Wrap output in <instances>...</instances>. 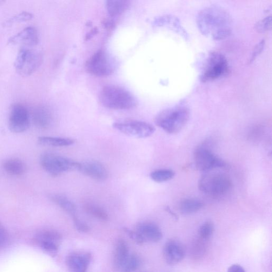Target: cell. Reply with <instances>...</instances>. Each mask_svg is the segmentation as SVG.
Listing matches in <instances>:
<instances>
[{"mask_svg": "<svg viewBox=\"0 0 272 272\" xmlns=\"http://www.w3.org/2000/svg\"><path fill=\"white\" fill-rule=\"evenodd\" d=\"M196 21L202 34L214 40H222L231 34L232 17L222 6L213 5L204 8L198 13Z\"/></svg>", "mask_w": 272, "mask_h": 272, "instance_id": "6da1fadb", "label": "cell"}, {"mask_svg": "<svg viewBox=\"0 0 272 272\" xmlns=\"http://www.w3.org/2000/svg\"><path fill=\"white\" fill-rule=\"evenodd\" d=\"M190 111L184 101L175 107L165 109L156 116L155 124L170 134L180 132L189 120Z\"/></svg>", "mask_w": 272, "mask_h": 272, "instance_id": "7a4b0ae2", "label": "cell"}, {"mask_svg": "<svg viewBox=\"0 0 272 272\" xmlns=\"http://www.w3.org/2000/svg\"><path fill=\"white\" fill-rule=\"evenodd\" d=\"M99 99L105 107L114 110H129L137 104V99L130 92L115 85L104 86Z\"/></svg>", "mask_w": 272, "mask_h": 272, "instance_id": "3957f363", "label": "cell"}, {"mask_svg": "<svg viewBox=\"0 0 272 272\" xmlns=\"http://www.w3.org/2000/svg\"><path fill=\"white\" fill-rule=\"evenodd\" d=\"M232 187L230 177L222 172H209L198 181V188L202 192L212 197H221L228 194Z\"/></svg>", "mask_w": 272, "mask_h": 272, "instance_id": "277c9868", "label": "cell"}, {"mask_svg": "<svg viewBox=\"0 0 272 272\" xmlns=\"http://www.w3.org/2000/svg\"><path fill=\"white\" fill-rule=\"evenodd\" d=\"M43 56L38 50L31 48L24 47L18 53L15 62V68L19 75L30 76L42 64Z\"/></svg>", "mask_w": 272, "mask_h": 272, "instance_id": "5b68a950", "label": "cell"}, {"mask_svg": "<svg viewBox=\"0 0 272 272\" xmlns=\"http://www.w3.org/2000/svg\"><path fill=\"white\" fill-rule=\"evenodd\" d=\"M229 66L225 57L218 52H212L206 61L201 75L204 83L213 81L228 74Z\"/></svg>", "mask_w": 272, "mask_h": 272, "instance_id": "8992f818", "label": "cell"}, {"mask_svg": "<svg viewBox=\"0 0 272 272\" xmlns=\"http://www.w3.org/2000/svg\"><path fill=\"white\" fill-rule=\"evenodd\" d=\"M43 168L53 177H58L66 172L79 170L80 163L71 159L53 153H45L41 158Z\"/></svg>", "mask_w": 272, "mask_h": 272, "instance_id": "52a82bcc", "label": "cell"}, {"mask_svg": "<svg viewBox=\"0 0 272 272\" xmlns=\"http://www.w3.org/2000/svg\"><path fill=\"white\" fill-rule=\"evenodd\" d=\"M116 65L115 60L103 50L95 53L86 64L88 71L98 77H107L114 74Z\"/></svg>", "mask_w": 272, "mask_h": 272, "instance_id": "ba28073f", "label": "cell"}, {"mask_svg": "<svg viewBox=\"0 0 272 272\" xmlns=\"http://www.w3.org/2000/svg\"><path fill=\"white\" fill-rule=\"evenodd\" d=\"M194 160L196 168L201 171L208 172L217 168H228L226 162L216 156L209 149L204 147H198L196 149Z\"/></svg>", "mask_w": 272, "mask_h": 272, "instance_id": "9c48e42d", "label": "cell"}, {"mask_svg": "<svg viewBox=\"0 0 272 272\" xmlns=\"http://www.w3.org/2000/svg\"><path fill=\"white\" fill-rule=\"evenodd\" d=\"M114 127L122 133L137 138H147L154 133L155 129L151 124L138 121H124L117 122Z\"/></svg>", "mask_w": 272, "mask_h": 272, "instance_id": "30bf717a", "label": "cell"}, {"mask_svg": "<svg viewBox=\"0 0 272 272\" xmlns=\"http://www.w3.org/2000/svg\"><path fill=\"white\" fill-rule=\"evenodd\" d=\"M9 128L14 133H22L30 126V113L22 104L16 103L10 108L9 116Z\"/></svg>", "mask_w": 272, "mask_h": 272, "instance_id": "8fae6325", "label": "cell"}, {"mask_svg": "<svg viewBox=\"0 0 272 272\" xmlns=\"http://www.w3.org/2000/svg\"><path fill=\"white\" fill-rule=\"evenodd\" d=\"M62 236L55 230H44L36 235V242L46 254L55 257L57 255Z\"/></svg>", "mask_w": 272, "mask_h": 272, "instance_id": "7c38bea8", "label": "cell"}, {"mask_svg": "<svg viewBox=\"0 0 272 272\" xmlns=\"http://www.w3.org/2000/svg\"><path fill=\"white\" fill-rule=\"evenodd\" d=\"M163 255L168 264L175 265L183 260L185 256V249L181 242L172 240L165 244Z\"/></svg>", "mask_w": 272, "mask_h": 272, "instance_id": "4fadbf2b", "label": "cell"}, {"mask_svg": "<svg viewBox=\"0 0 272 272\" xmlns=\"http://www.w3.org/2000/svg\"><path fill=\"white\" fill-rule=\"evenodd\" d=\"M39 38L37 30L34 27H28L11 37L8 44L22 45L23 47H34L38 44Z\"/></svg>", "mask_w": 272, "mask_h": 272, "instance_id": "5bb4252c", "label": "cell"}, {"mask_svg": "<svg viewBox=\"0 0 272 272\" xmlns=\"http://www.w3.org/2000/svg\"><path fill=\"white\" fill-rule=\"evenodd\" d=\"M84 175L94 180L103 181L108 177L107 169L100 162L97 161H89L80 163L79 170Z\"/></svg>", "mask_w": 272, "mask_h": 272, "instance_id": "9a60e30c", "label": "cell"}, {"mask_svg": "<svg viewBox=\"0 0 272 272\" xmlns=\"http://www.w3.org/2000/svg\"><path fill=\"white\" fill-rule=\"evenodd\" d=\"M91 259L89 253H74L66 258L65 263L71 272H86Z\"/></svg>", "mask_w": 272, "mask_h": 272, "instance_id": "2e32d148", "label": "cell"}, {"mask_svg": "<svg viewBox=\"0 0 272 272\" xmlns=\"http://www.w3.org/2000/svg\"><path fill=\"white\" fill-rule=\"evenodd\" d=\"M136 231L146 242H157L162 238V232L156 224L149 222L139 223L137 225Z\"/></svg>", "mask_w": 272, "mask_h": 272, "instance_id": "e0dca14e", "label": "cell"}, {"mask_svg": "<svg viewBox=\"0 0 272 272\" xmlns=\"http://www.w3.org/2000/svg\"><path fill=\"white\" fill-rule=\"evenodd\" d=\"M32 118L36 127L41 129H48L54 122L52 112L44 106H40L34 111Z\"/></svg>", "mask_w": 272, "mask_h": 272, "instance_id": "ac0fdd59", "label": "cell"}, {"mask_svg": "<svg viewBox=\"0 0 272 272\" xmlns=\"http://www.w3.org/2000/svg\"><path fill=\"white\" fill-rule=\"evenodd\" d=\"M129 256V247L127 242L121 239L116 244L113 265L117 270H121Z\"/></svg>", "mask_w": 272, "mask_h": 272, "instance_id": "d6986e66", "label": "cell"}, {"mask_svg": "<svg viewBox=\"0 0 272 272\" xmlns=\"http://www.w3.org/2000/svg\"><path fill=\"white\" fill-rule=\"evenodd\" d=\"M155 24L157 26L168 25L171 28L181 35L185 39H188V35L183 29L179 19L175 16L167 15L158 18L155 21Z\"/></svg>", "mask_w": 272, "mask_h": 272, "instance_id": "ffe728a7", "label": "cell"}, {"mask_svg": "<svg viewBox=\"0 0 272 272\" xmlns=\"http://www.w3.org/2000/svg\"><path fill=\"white\" fill-rule=\"evenodd\" d=\"M3 168L8 174L14 176H22L26 171L25 163L18 158H12L3 163Z\"/></svg>", "mask_w": 272, "mask_h": 272, "instance_id": "44dd1931", "label": "cell"}, {"mask_svg": "<svg viewBox=\"0 0 272 272\" xmlns=\"http://www.w3.org/2000/svg\"><path fill=\"white\" fill-rule=\"evenodd\" d=\"M38 142L39 144L51 147H64L74 144L75 141L69 138L42 136L38 138Z\"/></svg>", "mask_w": 272, "mask_h": 272, "instance_id": "7402d4cb", "label": "cell"}, {"mask_svg": "<svg viewBox=\"0 0 272 272\" xmlns=\"http://www.w3.org/2000/svg\"><path fill=\"white\" fill-rule=\"evenodd\" d=\"M129 6V1L124 0H110L106 3L109 15L112 17L121 15Z\"/></svg>", "mask_w": 272, "mask_h": 272, "instance_id": "603a6c76", "label": "cell"}, {"mask_svg": "<svg viewBox=\"0 0 272 272\" xmlns=\"http://www.w3.org/2000/svg\"><path fill=\"white\" fill-rule=\"evenodd\" d=\"M51 200L63 210L67 212L71 216L76 215L77 207L75 204L69 198L61 195H54L51 197Z\"/></svg>", "mask_w": 272, "mask_h": 272, "instance_id": "cb8c5ba5", "label": "cell"}, {"mask_svg": "<svg viewBox=\"0 0 272 272\" xmlns=\"http://www.w3.org/2000/svg\"><path fill=\"white\" fill-rule=\"evenodd\" d=\"M203 207L204 204L201 201L196 199L188 198L181 202L179 209L183 214H191L196 213Z\"/></svg>", "mask_w": 272, "mask_h": 272, "instance_id": "d4e9b609", "label": "cell"}, {"mask_svg": "<svg viewBox=\"0 0 272 272\" xmlns=\"http://www.w3.org/2000/svg\"><path fill=\"white\" fill-rule=\"evenodd\" d=\"M83 208L86 213L99 220H108L109 215L107 212L99 206L92 203H86L84 204Z\"/></svg>", "mask_w": 272, "mask_h": 272, "instance_id": "484cf974", "label": "cell"}, {"mask_svg": "<svg viewBox=\"0 0 272 272\" xmlns=\"http://www.w3.org/2000/svg\"><path fill=\"white\" fill-rule=\"evenodd\" d=\"M175 172L170 169H160L151 172V178L156 182L161 183L168 181L173 179Z\"/></svg>", "mask_w": 272, "mask_h": 272, "instance_id": "4316f807", "label": "cell"}, {"mask_svg": "<svg viewBox=\"0 0 272 272\" xmlns=\"http://www.w3.org/2000/svg\"><path fill=\"white\" fill-rule=\"evenodd\" d=\"M214 232V226L213 223L207 221L203 223L198 230V238L205 242H209Z\"/></svg>", "mask_w": 272, "mask_h": 272, "instance_id": "83f0119b", "label": "cell"}, {"mask_svg": "<svg viewBox=\"0 0 272 272\" xmlns=\"http://www.w3.org/2000/svg\"><path fill=\"white\" fill-rule=\"evenodd\" d=\"M140 265V258L136 254H132L129 256L121 270L122 272H134Z\"/></svg>", "mask_w": 272, "mask_h": 272, "instance_id": "f1b7e54d", "label": "cell"}, {"mask_svg": "<svg viewBox=\"0 0 272 272\" xmlns=\"http://www.w3.org/2000/svg\"><path fill=\"white\" fill-rule=\"evenodd\" d=\"M33 18V15L31 13L24 11L19 14L12 17L7 21L4 24V26H10L17 23L26 22L30 21Z\"/></svg>", "mask_w": 272, "mask_h": 272, "instance_id": "f546056e", "label": "cell"}, {"mask_svg": "<svg viewBox=\"0 0 272 272\" xmlns=\"http://www.w3.org/2000/svg\"><path fill=\"white\" fill-rule=\"evenodd\" d=\"M272 17L271 16L261 20L255 25V30L258 32L263 33L271 30Z\"/></svg>", "mask_w": 272, "mask_h": 272, "instance_id": "4dcf8cb0", "label": "cell"}, {"mask_svg": "<svg viewBox=\"0 0 272 272\" xmlns=\"http://www.w3.org/2000/svg\"><path fill=\"white\" fill-rule=\"evenodd\" d=\"M123 230L137 244L143 245L145 242L144 239L137 231L131 230L127 228H124Z\"/></svg>", "mask_w": 272, "mask_h": 272, "instance_id": "1f68e13d", "label": "cell"}, {"mask_svg": "<svg viewBox=\"0 0 272 272\" xmlns=\"http://www.w3.org/2000/svg\"><path fill=\"white\" fill-rule=\"evenodd\" d=\"M265 45V41L264 39H262L260 42H259L254 48L253 53H252L251 56L249 60L250 63H253L257 58L260 56L263 52L264 46Z\"/></svg>", "mask_w": 272, "mask_h": 272, "instance_id": "d6a6232c", "label": "cell"}, {"mask_svg": "<svg viewBox=\"0 0 272 272\" xmlns=\"http://www.w3.org/2000/svg\"><path fill=\"white\" fill-rule=\"evenodd\" d=\"M72 218L78 231L83 232V233H88L90 231V228L87 224L79 220L77 215L72 216Z\"/></svg>", "mask_w": 272, "mask_h": 272, "instance_id": "836d02e7", "label": "cell"}, {"mask_svg": "<svg viewBox=\"0 0 272 272\" xmlns=\"http://www.w3.org/2000/svg\"><path fill=\"white\" fill-rule=\"evenodd\" d=\"M7 238V232L3 226V225L0 223V246H1L6 242Z\"/></svg>", "mask_w": 272, "mask_h": 272, "instance_id": "e575fe53", "label": "cell"}, {"mask_svg": "<svg viewBox=\"0 0 272 272\" xmlns=\"http://www.w3.org/2000/svg\"><path fill=\"white\" fill-rule=\"evenodd\" d=\"M228 272H245L243 268L240 265H232L228 269Z\"/></svg>", "mask_w": 272, "mask_h": 272, "instance_id": "d590c367", "label": "cell"}, {"mask_svg": "<svg viewBox=\"0 0 272 272\" xmlns=\"http://www.w3.org/2000/svg\"><path fill=\"white\" fill-rule=\"evenodd\" d=\"M166 211H167L169 213H170L172 216H173L175 219H176V220H178L177 215L174 213H173V212L171 211L170 208H167V209H166Z\"/></svg>", "mask_w": 272, "mask_h": 272, "instance_id": "8d00e7d4", "label": "cell"}, {"mask_svg": "<svg viewBox=\"0 0 272 272\" xmlns=\"http://www.w3.org/2000/svg\"><path fill=\"white\" fill-rule=\"evenodd\" d=\"M4 1H0V4H1V3H3Z\"/></svg>", "mask_w": 272, "mask_h": 272, "instance_id": "74e56055", "label": "cell"}]
</instances>
